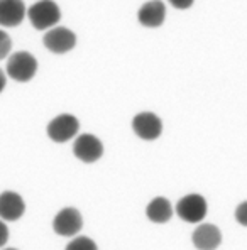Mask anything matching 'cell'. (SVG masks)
Segmentation results:
<instances>
[{
    "instance_id": "1",
    "label": "cell",
    "mask_w": 247,
    "mask_h": 250,
    "mask_svg": "<svg viewBox=\"0 0 247 250\" xmlns=\"http://www.w3.org/2000/svg\"><path fill=\"white\" fill-rule=\"evenodd\" d=\"M27 17L36 31H47V29L51 31L60 22L61 14L54 2L43 0V2H36L34 5L29 7Z\"/></svg>"
},
{
    "instance_id": "2",
    "label": "cell",
    "mask_w": 247,
    "mask_h": 250,
    "mask_svg": "<svg viewBox=\"0 0 247 250\" xmlns=\"http://www.w3.org/2000/svg\"><path fill=\"white\" fill-rule=\"evenodd\" d=\"M38 71V61L27 51L14 53L7 61V75L19 83H27L36 76Z\"/></svg>"
},
{
    "instance_id": "3",
    "label": "cell",
    "mask_w": 247,
    "mask_h": 250,
    "mask_svg": "<svg viewBox=\"0 0 247 250\" xmlns=\"http://www.w3.org/2000/svg\"><path fill=\"white\" fill-rule=\"evenodd\" d=\"M80 130V122L76 117L69 115V113H63L58 115L47 124V137L53 142L63 144V142H68L69 139L76 137Z\"/></svg>"
},
{
    "instance_id": "4",
    "label": "cell",
    "mask_w": 247,
    "mask_h": 250,
    "mask_svg": "<svg viewBox=\"0 0 247 250\" xmlns=\"http://www.w3.org/2000/svg\"><path fill=\"white\" fill-rule=\"evenodd\" d=\"M206 201L200 194H186L176 205V213L183 222L198 223L206 216Z\"/></svg>"
},
{
    "instance_id": "5",
    "label": "cell",
    "mask_w": 247,
    "mask_h": 250,
    "mask_svg": "<svg viewBox=\"0 0 247 250\" xmlns=\"http://www.w3.org/2000/svg\"><path fill=\"white\" fill-rule=\"evenodd\" d=\"M75 157L85 164H93L103 156V144L100 139L91 134H82L76 137L75 146H73Z\"/></svg>"
},
{
    "instance_id": "6",
    "label": "cell",
    "mask_w": 247,
    "mask_h": 250,
    "mask_svg": "<svg viewBox=\"0 0 247 250\" xmlns=\"http://www.w3.org/2000/svg\"><path fill=\"white\" fill-rule=\"evenodd\" d=\"M132 130L142 141H156L163 132V120L153 112H141L132 119Z\"/></svg>"
},
{
    "instance_id": "7",
    "label": "cell",
    "mask_w": 247,
    "mask_h": 250,
    "mask_svg": "<svg viewBox=\"0 0 247 250\" xmlns=\"http://www.w3.org/2000/svg\"><path fill=\"white\" fill-rule=\"evenodd\" d=\"M53 229L61 237H73L83 229V216L76 208H63L53 220Z\"/></svg>"
},
{
    "instance_id": "8",
    "label": "cell",
    "mask_w": 247,
    "mask_h": 250,
    "mask_svg": "<svg viewBox=\"0 0 247 250\" xmlns=\"http://www.w3.org/2000/svg\"><path fill=\"white\" fill-rule=\"evenodd\" d=\"M44 46L54 54H65L76 44V36L68 27H54L44 34Z\"/></svg>"
},
{
    "instance_id": "9",
    "label": "cell",
    "mask_w": 247,
    "mask_h": 250,
    "mask_svg": "<svg viewBox=\"0 0 247 250\" xmlns=\"http://www.w3.org/2000/svg\"><path fill=\"white\" fill-rule=\"evenodd\" d=\"M25 211V203L16 191H3L0 194V220L16 222Z\"/></svg>"
},
{
    "instance_id": "10",
    "label": "cell",
    "mask_w": 247,
    "mask_h": 250,
    "mask_svg": "<svg viewBox=\"0 0 247 250\" xmlns=\"http://www.w3.org/2000/svg\"><path fill=\"white\" fill-rule=\"evenodd\" d=\"M191 242L198 250H215L222 244V233L215 225L203 223L193 231Z\"/></svg>"
},
{
    "instance_id": "11",
    "label": "cell",
    "mask_w": 247,
    "mask_h": 250,
    "mask_svg": "<svg viewBox=\"0 0 247 250\" xmlns=\"http://www.w3.org/2000/svg\"><path fill=\"white\" fill-rule=\"evenodd\" d=\"M25 17V5L19 0H0V25L16 27Z\"/></svg>"
},
{
    "instance_id": "12",
    "label": "cell",
    "mask_w": 247,
    "mask_h": 250,
    "mask_svg": "<svg viewBox=\"0 0 247 250\" xmlns=\"http://www.w3.org/2000/svg\"><path fill=\"white\" fill-rule=\"evenodd\" d=\"M164 17H166V7L163 2H157V0L146 2L139 9L137 14V19L144 27H159V25H163Z\"/></svg>"
},
{
    "instance_id": "13",
    "label": "cell",
    "mask_w": 247,
    "mask_h": 250,
    "mask_svg": "<svg viewBox=\"0 0 247 250\" xmlns=\"http://www.w3.org/2000/svg\"><path fill=\"white\" fill-rule=\"evenodd\" d=\"M146 215L153 223H166L173 216V207L169 203V200H166L163 196H157L147 205Z\"/></svg>"
},
{
    "instance_id": "14",
    "label": "cell",
    "mask_w": 247,
    "mask_h": 250,
    "mask_svg": "<svg viewBox=\"0 0 247 250\" xmlns=\"http://www.w3.org/2000/svg\"><path fill=\"white\" fill-rule=\"evenodd\" d=\"M65 250H98L97 244L88 237H76L66 245Z\"/></svg>"
},
{
    "instance_id": "15",
    "label": "cell",
    "mask_w": 247,
    "mask_h": 250,
    "mask_svg": "<svg viewBox=\"0 0 247 250\" xmlns=\"http://www.w3.org/2000/svg\"><path fill=\"white\" fill-rule=\"evenodd\" d=\"M10 49H12V39L5 31H0V60L9 56Z\"/></svg>"
},
{
    "instance_id": "16",
    "label": "cell",
    "mask_w": 247,
    "mask_h": 250,
    "mask_svg": "<svg viewBox=\"0 0 247 250\" xmlns=\"http://www.w3.org/2000/svg\"><path fill=\"white\" fill-rule=\"evenodd\" d=\"M235 220H237L241 225L247 227V201H242L237 207V209H235Z\"/></svg>"
},
{
    "instance_id": "17",
    "label": "cell",
    "mask_w": 247,
    "mask_h": 250,
    "mask_svg": "<svg viewBox=\"0 0 247 250\" xmlns=\"http://www.w3.org/2000/svg\"><path fill=\"white\" fill-rule=\"evenodd\" d=\"M7 240H9V229H7L5 223L0 220V247H3V245L7 244Z\"/></svg>"
},
{
    "instance_id": "18",
    "label": "cell",
    "mask_w": 247,
    "mask_h": 250,
    "mask_svg": "<svg viewBox=\"0 0 247 250\" xmlns=\"http://www.w3.org/2000/svg\"><path fill=\"white\" fill-rule=\"evenodd\" d=\"M173 7H176V9H188V7H191V0H173Z\"/></svg>"
},
{
    "instance_id": "19",
    "label": "cell",
    "mask_w": 247,
    "mask_h": 250,
    "mask_svg": "<svg viewBox=\"0 0 247 250\" xmlns=\"http://www.w3.org/2000/svg\"><path fill=\"white\" fill-rule=\"evenodd\" d=\"M3 88H5V75L0 71V93L3 91Z\"/></svg>"
},
{
    "instance_id": "20",
    "label": "cell",
    "mask_w": 247,
    "mask_h": 250,
    "mask_svg": "<svg viewBox=\"0 0 247 250\" xmlns=\"http://www.w3.org/2000/svg\"><path fill=\"white\" fill-rule=\"evenodd\" d=\"M5 250H17V249H5Z\"/></svg>"
}]
</instances>
